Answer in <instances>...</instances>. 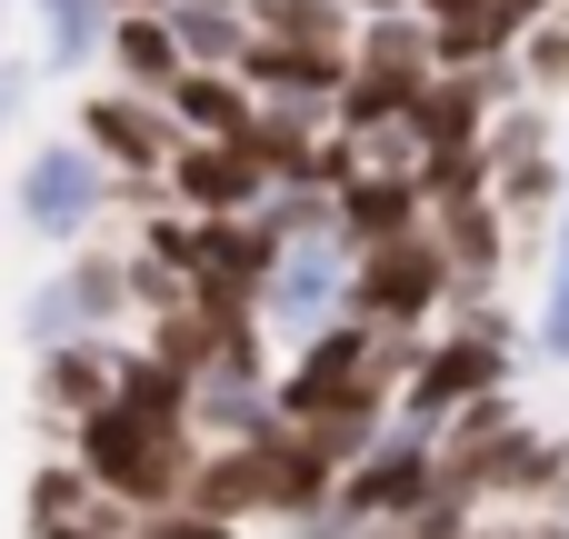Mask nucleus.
I'll return each instance as SVG.
<instances>
[{
    "label": "nucleus",
    "instance_id": "nucleus-13",
    "mask_svg": "<svg viewBox=\"0 0 569 539\" xmlns=\"http://www.w3.org/2000/svg\"><path fill=\"white\" fill-rule=\"evenodd\" d=\"M170 30H180L190 60H240V50H250V30H240L230 0H170Z\"/></svg>",
    "mask_w": 569,
    "mask_h": 539
},
{
    "label": "nucleus",
    "instance_id": "nucleus-20",
    "mask_svg": "<svg viewBox=\"0 0 569 539\" xmlns=\"http://www.w3.org/2000/svg\"><path fill=\"white\" fill-rule=\"evenodd\" d=\"M40 539H90V530H70V520H60V530H40Z\"/></svg>",
    "mask_w": 569,
    "mask_h": 539
},
{
    "label": "nucleus",
    "instance_id": "nucleus-12",
    "mask_svg": "<svg viewBox=\"0 0 569 539\" xmlns=\"http://www.w3.org/2000/svg\"><path fill=\"white\" fill-rule=\"evenodd\" d=\"M40 390H50L60 410H110V400H120V370H110V350H50Z\"/></svg>",
    "mask_w": 569,
    "mask_h": 539
},
{
    "label": "nucleus",
    "instance_id": "nucleus-1",
    "mask_svg": "<svg viewBox=\"0 0 569 539\" xmlns=\"http://www.w3.org/2000/svg\"><path fill=\"white\" fill-rule=\"evenodd\" d=\"M90 480L100 490H130V500H160L170 480H180V430H170V410H150V400H110V410H90Z\"/></svg>",
    "mask_w": 569,
    "mask_h": 539
},
{
    "label": "nucleus",
    "instance_id": "nucleus-17",
    "mask_svg": "<svg viewBox=\"0 0 569 539\" xmlns=\"http://www.w3.org/2000/svg\"><path fill=\"white\" fill-rule=\"evenodd\" d=\"M30 10L50 20V60H80L90 30H100V0H30Z\"/></svg>",
    "mask_w": 569,
    "mask_h": 539
},
{
    "label": "nucleus",
    "instance_id": "nucleus-16",
    "mask_svg": "<svg viewBox=\"0 0 569 539\" xmlns=\"http://www.w3.org/2000/svg\"><path fill=\"white\" fill-rule=\"evenodd\" d=\"M520 80H530V90H560V80H569V20H560V10L530 30V50H520Z\"/></svg>",
    "mask_w": 569,
    "mask_h": 539
},
{
    "label": "nucleus",
    "instance_id": "nucleus-10",
    "mask_svg": "<svg viewBox=\"0 0 569 539\" xmlns=\"http://www.w3.org/2000/svg\"><path fill=\"white\" fill-rule=\"evenodd\" d=\"M110 50H120V80H130V90H140V80H160V90H170V80H180V60H190V50H180V30H170V20H150V10H120Z\"/></svg>",
    "mask_w": 569,
    "mask_h": 539
},
{
    "label": "nucleus",
    "instance_id": "nucleus-6",
    "mask_svg": "<svg viewBox=\"0 0 569 539\" xmlns=\"http://www.w3.org/2000/svg\"><path fill=\"white\" fill-rule=\"evenodd\" d=\"M270 190V160L250 150V140H200L190 160H180V200H200L210 220H230V210H250Z\"/></svg>",
    "mask_w": 569,
    "mask_h": 539
},
{
    "label": "nucleus",
    "instance_id": "nucleus-2",
    "mask_svg": "<svg viewBox=\"0 0 569 539\" xmlns=\"http://www.w3.org/2000/svg\"><path fill=\"white\" fill-rule=\"evenodd\" d=\"M370 400H380V350H370V330L310 340V360H300L290 390H280L290 420H370Z\"/></svg>",
    "mask_w": 569,
    "mask_h": 539
},
{
    "label": "nucleus",
    "instance_id": "nucleus-9",
    "mask_svg": "<svg viewBox=\"0 0 569 539\" xmlns=\"http://www.w3.org/2000/svg\"><path fill=\"white\" fill-rule=\"evenodd\" d=\"M100 310H120V270H70L60 290H40L30 300V340H60V330H80V320H100Z\"/></svg>",
    "mask_w": 569,
    "mask_h": 539
},
{
    "label": "nucleus",
    "instance_id": "nucleus-18",
    "mask_svg": "<svg viewBox=\"0 0 569 539\" xmlns=\"http://www.w3.org/2000/svg\"><path fill=\"white\" fill-rule=\"evenodd\" d=\"M160 539H230V520H220V510H200V520H170Z\"/></svg>",
    "mask_w": 569,
    "mask_h": 539
},
{
    "label": "nucleus",
    "instance_id": "nucleus-19",
    "mask_svg": "<svg viewBox=\"0 0 569 539\" xmlns=\"http://www.w3.org/2000/svg\"><path fill=\"white\" fill-rule=\"evenodd\" d=\"M20 100H30V70H20V60H0V120H10Z\"/></svg>",
    "mask_w": 569,
    "mask_h": 539
},
{
    "label": "nucleus",
    "instance_id": "nucleus-11",
    "mask_svg": "<svg viewBox=\"0 0 569 539\" xmlns=\"http://www.w3.org/2000/svg\"><path fill=\"white\" fill-rule=\"evenodd\" d=\"M170 110H180L200 140H240V130H250V100H240V80H220V70H180V80H170Z\"/></svg>",
    "mask_w": 569,
    "mask_h": 539
},
{
    "label": "nucleus",
    "instance_id": "nucleus-3",
    "mask_svg": "<svg viewBox=\"0 0 569 539\" xmlns=\"http://www.w3.org/2000/svg\"><path fill=\"white\" fill-rule=\"evenodd\" d=\"M440 280H450V250H430V240L390 230V240H370V270H360V310H370V320H420Z\"/></svg>",
    "mask_w": 569,
    "mask_h": 539
},
{
    "label": "nucleus",
    "instance_id": "nucleus-14",
    "mask_svg": "<svg viewBox=\"0 0 569 539\" xmlns=\"http://www.w3.org/2000/svg\"><path fill=\"white\" fill-rule=\"evenodd\" d=\"M90 140H100L110 160H130V170H150V160H160V130L140 120V100H90Z\"/></svg>",
    "mask_w": 569,
    "mask_h": 539
},
{
    "label": "nucleus",
    "instance_id": "nucleus-8",
    "mask_svg": "<svg viewBox=\"0 0 569 539\" xmlns=\"http://www.w3.org/2000/svg\"><path fill=\"white\" fill-rule=\"evenodd\" d=\"M490 380H500V350H490V340H450V350H430V370L410 380V420L430 430L440 410H460V400H480Z\"/></svg>",
    "mask_w": 569,
    "mask_h": 539
},
{
    "label": "nucleus",
    "instance_id": "nucleus-15",
    "mask_svg": "<svg viewBox=\"0 0 569 539\" xmlns=\"http://www.w3.org/2000/svg\"><path fill=\"white\" fill-rule=\"evenodd\" d=\"M540 360H569V190H560V250H550V300H540Z\"/></svg>",
    "mask_w": 569,
    "mask_h": 539
},
{
    "label": "nucleus",
    "instance_id": "nucleus-7",
    "mask_svg": "<svg viewBox=\"0 0 569 539\" xmlns=\"http://www.w3.org/2000/svg\"><path fill=\"white\" fill-rule=\"evenodd\" d=\"M400 510H430V440H390L360 480H350V520H400Z\"/></svg>",
    "mask_w": 569,
    "mask_h": 539
},
{
    "label": "nucleus",
    "instance_id": "nucleus-4",
    "mask_svg": "<svg viewBox=\"0 0 569 539\" xmlns=\"http://www.w3.org/2000/svg\"><path fill=\"white\" fill-rule=\"evenodd\" d=\"M340 300V250L320 240V230H300L280 260H270V280H260V310L280 320V330H320V310Z\"/></svg>",
    "mask_w": 569,
    "mask_h": 539
},
{
    "label": "nucleus",
    "instance_id": "nucleus-5",
    "mask_svg": "<svg viewBox=\"0 0 569 539\" xmlns=\"http://www.w3.org/2000/svg\"><path fill=\"white\" fill-rule=\"evenodd\" d=\"M90 200H100V160H90V150H40V160L20 170V220H30V230H50V240H60V230H80V220H90Z\"/></svg>",
    "mask_w": 569,
    "mask_h": 539
}]
</instances>
